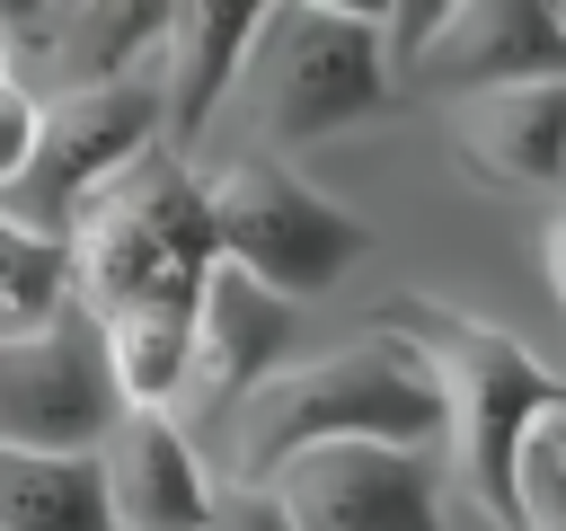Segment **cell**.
Listing matches in <instances>:
<instances>
[{"label":"cell","mask_w":566,"mask_h":531,"mask_svg":"<svg viewBox=\"0 0 566 531\" xmlns=\"http://www.w3.org/2000/svg\"><path fill=\"white\" fill-rule=\"evenodd\" d=\"M327 442H407V451H442V389L424 372V354L398 327H363L336 354L283 363L265 389L239 398V442L230 469L239 487H274L301 451Z\"/></svg>","instance_id":"6da1fadb"},{"label":"cell","mask_w":566,"mask_h":531,"mask_svg":"<svg viewBox=\"0 0 566 531\" xmlns=\"http://www.w3.org/2000/svg\"><path fill=\"white\" fill-rule=\"evenodd\" d=\"M380 327H398V336L424 354L433 389H442V460H451V478L469 487V504H478L486 522L513 531L522 442H531L548 416H566V381H557L522 336H504L495 319H469V310L424 301V292L389 301Z\"/></svg>","instance_id":"7a4b0ae2"},{"label":"cell","mask_w":566,"mask_h":531,"mask_svg":"<svg viewBox=\"0 0 566 531\" xmlns=\"http://www.w3.org/2000/svg\"><path fill=\"white\" fill-rule=\"evenodd\" d=\"M221 266L212 239V186L177 159L150 150L133 159L71 230V274L88 319H133V310H195Z\"/></svg>","instance_id":"3957f363"},{"label":"cell","mask_w":566,"mask_h":531,"mask_svg":"<svg viewBox=\"0 0 566 531\" xmlns=\"http://www.w3.org/2000/svg\"><path fill=\"white\" fill-rule=\"evenodd\" d=\"M239 88L256 97V124L265 142L283 150H310L327 133H354L371 115H389L398 97V62H389V35L380 27H354V18H318V9H274Z\"/></svg>","instance_id":"277c9868"},{"label":"cell","mask_w":566,"mask_h":531,"mask_svg":"<svg viewBox=\"0 0 566 531\" xmlns=\"http://www.w3.org/2000/svg\"><path fill=\"white\" fill-rule=\"evenodd\" d=\"M212 186V239H221V266H239V274H256L265 292H283V301H318V292H336L363 257H371V230L336 204V195H318L310 177H292L283 159H230L221 177H203Z\"/></svg>","instance_id":"5b68a950"},{"label":"cell","mask_w":566,"mask_h":531,"mask_svg":"<svg viewBox=\"0 0 566 531\" xmlns=\"http://www.w3.org/2000/svg\"><path fill=\"white\" fill-rule=\"evenodd\" d=\"M150 150H168V142H159V80H150V71L97 80V88H62V97L44 106L35 159H27V177L0 195V212L71 248L80 212H88L133 159H150Z\"/></svg>","instance_id":"8992f818"},{"label":"cell","mask_w":566,"mask_h":531,"mask_svg":"<svg viewBox=\"0 0 566 531\" xmlns=\"http://www.w3.org/2000/svg\"><path fill=\"white\" fill-rule=\"evenodd\" d=\"M124 398L106 372V327L71 301L53 327L0 345V442L18 451H97Z\"/></svg>","instance_id":"52a82bcc"},{"label":"cell","mask_w":566,"mask_h":531,"mask_svg":"<svg viewBox=\"0 0 566 531\" xmlns=\"http://www.w3.org/2000/svg\"><path fill=\"white\" fill-rule=\"evenodd\" d=\"M442 451L407 442H327L301 451L274 496L292 504L301 531H451L442 522Z\"/></svg>","instance_id":"ba28073f"},{"label":"cell","mask_w":566,"mask_h":531,"mask_svg":"<svg viewBox=\"0 0 566 531\" xmlns=\"http://www.w3.org/2000/svg\"><path fill=\"white\" fill-rule=\"evenodd\" d=\"M531 80H566V9L557 0H460L407 62L398 88L424 97H486V88H531Z\"/></svg>","instance_id":"9c48e42d"},{"label":"cell","mask_w":566,"mask_h":531,"mask_svg":"<svg viewBox=\"0 0 566 531\" xmlns=\"http://www.w3.org/2000/svg\"><path fill=\"white\" fill-rule=\"evenodd\" d=\"M274 9L283 0H177L168 44H159V142L177 159L203 142L212 106L239 88V71H248V53H256Z\"/></svg>","instance_id":"30bf717a"},{"label":"cell","mask_w":566,"mask_h":531,"mask_svg":"<svg viewBox=\"0 0 566 531\" xmlns=\"http://www.w3.org/2000/svg\"><path fill=\"white\" fill-rule=\"evenodd\" d=\"M97 469H106L115 531H203V513L221 496L195 434L177 416H159V407H124L115 434L97 442Z\"/></svg>","instance_id":"8fae6325"},{"label":"cell","mask_w":566,"mask_h":531,"mask_svg":"<svg viewBox=\"0 0 566 531\" xmlns=\"http://www.w3.org/2000/svg\"><path fill=\"white\" fill-rule=\"evenodd\" d=\"M292 310H301V301L265 292L256 274L212 266V283H203V301H195V389H186V398L239 407L248 389H265V381L283 372V354H292Z\"/></svg>","instance_id":"7c38bea8"},{"label":"cell","mask_w":566,"mask_h":531,"mask_svg":"<svg viewBox=\"0 0 566 531\" xmlns=\"http://www.w3.org/2000/svg\"><path fill=\"white\" fill-rule=\"evenodd\" d=\"M451 142L486 186H557L566 177V80L460 97L451 106Z\"/></svg>","instance_id":"4fadbf2b"},{"label":"cell","mask_w":566,"mask_h":531,"mask_svg":"<svg viewBox=\"0 0 566 531\" xmlns=\"http://www.w3.org/2000/svg\"><path fill=\"white\" fill-rule=\"evenodd\" d=\"M0 531H115L97 451H18V442H0Z\"/></svg>","instance_id":"5bb4252c"},{"label":"cell","mask_w":566,"mask_h":531,"mask_svg":"<svg viewBox=\"0 0 566 531\" xmlns=\"http://www.w3.org/2000/svg\"><path fill=\"white\" fill-rule=\"evenodd\" d=\"M168 18H177V0H71V9H62V35H53L62 88L133 80L142 53L168 44Z\"/></svg>","instance_id":"9a60e30c"},{"label":"cell","mask_w":566,"mask_h":531,"mask_svg":"<svg viewBox=\"0 0 566 531\" xmlns=\"http://www.w3.org/2000/svg\"><path fill=\"white\" fill-rule=\"evenodd\" d=\"M106 327V372L124 407H177L195 389V310H133V319H97Z\"/></svg>","instance_id":"2e32d148"},{"label":"cell","mask_w":566,"mask_h":531,"mask_svg":"<svg viewBox=\"0 0 566 531\" xmlns=\"http://www.w3.org/2000/svg\"><path fill=\"white\" fill-rule=\"evenodd\" d=\"M71 301H80L71 248L0 212V345H18V336H35V327H53Z\"/></svg>","instance_id":"e0dca14e"},{"label":"cell","mask_w":566,"mask_h":531,"mask_svg":"<svg viewBox=\"0 0 566 531\" xmlns=\"http://www.w3.org/2000/svg\"><path fill=\"white\" fill-rule=\"evenodd\" d=\"M513 531H566V451H557V416L522 442V469H513Z\"/></svg>","instance_id":"ac0fdd59"},{"label":"cell","mask_w":566,"mask_h":531,"mask_svg":"<svg viewBox=\"0 0 566 531\" xmlns=\"http://www.w3.org/2000/svg\"><path fill=\"white\" fill-rule=\"evenodd\" d=\"M35 133H44V97L35 88H0V195L27 177V159H35Z\"/></svg>","instance_id":"d6986e66"},{"label":"cell","mask_w":566,"mask_h":531,"mask_svg":"<svg viewBox=\"0 0 566 531\" xmlns=\"http://www.w3.org/2000/svg\"><path fill=\"white\" fill-rule=\"evenodd\" d=\"M203 531H301V522H292V504H283L274 487H239V478H230V487L212 496Z\"/></svg>","instance_id":"ffe728a7"},{"label":"cell","mask_w":566,"mask_h":531,"mask_svg":"<svg viewBox=\"0 0 566 531\" xmlns=\"http://www.w3.org/2000/svg\"><path fill=\"white\" fill-rule=\"evenodd\" d=\"M451 9H460V0H389V62H407V53H416Z\"/></svg>","instance_id":"44dd1931"},{"label":"cell","mask_w":566,"mask_h":531,"mask_svg":"<svg viewBox=\"0 0 566 531\" xmlns=\"http://www.w3.org/2000/svg\"><path fill=\"white\" fill-rule=\"evenodd\" d=\"M292 9H318V18H354V27H380V35H389V0H292Z\"/></svg>","instance_id":"7402d4cb"},{"label":"cell","mask_w":566,"mask_h":531,"mask_svg":"<svg viewBox=\"0 0 566 531\" xmlns=\"http://www.w3.org/2000/svg\"><path fill=\"white\" fill-rule=\"evenodd\" d=\"M0 27L9 35H44L53 27V0H0Z\"/></svg>","instance_id":"603a6c76"},{"label":"cell","mask_w":566,"mask_h":531,"mask_svg":"<svg viewBox=\"0 0 566 531\" xmlns=\"http://www.w3.org/2000/svg\"><path fill=\"white\" fill-rule=\"evenodd\" d=\"M548 292H557V301H566V212H557V221H548Z\"/></svg>","instance_id":"cb8c5ba5"},{"label":"cell","mask_w":566,"mask_h":531,"mask_svg":"<svg viewBox=\"0 0 566 531\" xmlns=\"http://www.w3.org/2000/svg\"><path fill=\"white\" fill-rule=\"evenodd\" d=\"M9 80H18V71H9V27H0V88H9Z\"/></svg>","instance_id":"d4e9b609"},{"label":"cell","mask_w":566,"mask_h":531,"mask_svg":"<svg viewBox=\"0 0 566 531\" xmlns=\"http://www.w3.org/2000/svg\"><path fill=\"white\" fill-rule=\"evenodd\" d=\"M557 451H566V416H557Z\"/></svg>","instance_id":"484cf974"},{"label":"cell","mask_w":566,"mask_h":531,"mask_svg":"<svg viewBox=\"0 0 566 531\" xmlns=\"http://www.w3.org/2000/svg\"><path fill=\"white\" fill-rule=\"evenodd\" d=\"M62 9H71V0H53V18H62Z\"/></svg>","instance_id":"4316f807"},{"label":"cell","mask_w":566,"mask_h":531,"mask_svg":"<svg viewBox=\"0 0 566 531\" xmlns=\"http://www.w3.org/2000/svg\"><path fill=\"white\" fill-rule=\"evenodd\" d=\"M557 381H566V372H557Z\"/></svg>","instance_id":"83f0119b"},{"label":"cell","mask_w":566,"mask_h":531,"mask_svg":"<svg viewBox=\"0 0 566 531\" xmlns=\"http://www.w3.org/2000/svg\"><path fill=\"white\" fill-rule=\"evenodd\" d=\"M557 9H566V0H557Z\"/></svg>","instance_id":"f1b7e54d"}]
</instances>
